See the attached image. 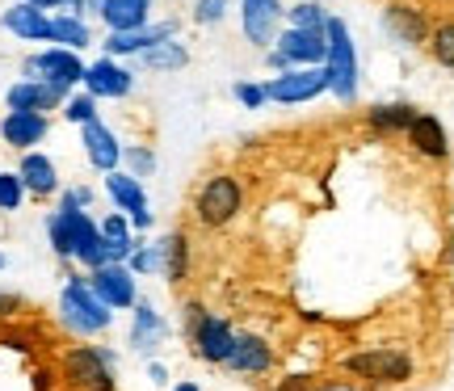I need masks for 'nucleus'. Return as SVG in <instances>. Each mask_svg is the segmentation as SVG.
Masks as SVG:
<instances>
[{
    "label": "nucleus",
    "instance_id": "f257e3e1",
    "mask_svg": "<svg viewBox=\"0 0 454 391\" xmlns=\"http://www.w3.org/2000/svg\"><path fill=\"white\" fill-rule=\"evenodd\" d=\"M59 320L67 332L76 337H101L114 325V311L106 308V299L93 291L89 274H72L59 291Z\"/></svg>",
    "mask_w": 454,
    "mask_h": 391
},
{
    "label": "nucleus",
    "instance_id": "f03ea898",
    "mask_svg": "<svg viewBox=\"0 0 454 391\" xmlns=\"http://www.w3.org/2000/svg\"><path fill=\"white\" fill-rule=\"evenodd\" d=\"M325 76H328V93L337 101L357 98V43L349 26L333 13L325 21Z\"/></svg>",
    "mask_w": 454,
    "mask_h": 391
},
{
    "label": "nucleus",
    "instance_id": "7ed1b4c3",
    "mask_svg": "<svg viewBox=\"0 0 454 391\" xmlns=\"http://www.w3.org/2000/svg\"><path fill=\"white\" fill-rule=\"evenodd\" d=\"M181 320H185V332H190V345L202 362L211 366H227L231 362V349H236V328L227 325L223 316L207 311L202 303H185L181 308Z\"/></svg>",
    "mask_w": 454,
    "mask_h": 391
},
{
    "label": "nucleus",
    "instance_id": "20e7f679",
    "mask_svg": "<svg viewBox=\"0 0 454 391\" xmlns=\"http://www.w3.org/2000/svg\"><path fill=\"white\" fill-rule=\"evenodd\" d=\"M114 366H118V354L106 349V345H72L59 362L67 387L76 391H114Z\"/></svg>",
    "mask_w": 454,
    "mask_h": 391
},
{
    "label": "nucleus",
    "instance_id": "39448f33",
    "mask_svg": "<svg viewBox=\"0 0 454 391\" xmlns=\"http://www.w3.org/2000/svg\"><path fill=\"white\" fill-rule=\"evenodd\" d=\"M244 211V185L231 173H215V177H207L202 185H198L194 194V219L202 223V228H227L236 215Z\"/></svg>",
    "mask_w": 454,
    "mask_h": 391
},
{
    "label": "nucleus",
    "instance_id": "423d86ee",
    "mask_svg": "<svg viewBox=\"0 0 454 391\" xmlns=\"http://www.w3.org/2000/svg\"><path fill=\"white\" fill-rule=\"evenodd\" d=\"M21 76H26V81H47V84H55V89L72 93V89H81V81H84V59H81V51L47 43L43 51H34L30 59H21Z\"/></svg>",
    "mask_w": 454,
    "mask_h": 391
},
{
    "label": "nucleus",
    "instance_id": "0eeeda50",
    "mask_svg": "<svg viewBox=\"0 0 454 391\" xmlns=\"http://www.w3.org/2000/svg\"><path fill=\"white\" fill-rule=\"evenodd\" d=\"M265 59H270L274 72H286V67H320L325 64V30L286 26V30H278L274 47L265 51Z\"/></svg>",
    "mask_w": 454,
    "mask_h": 391
},
{
    "label": "nucleus",
    "instance_id": "6e6552de",
    "mask_svg": "<svg viewBox=\"0 0 454 391\" xmlns=\"http://www.w3.org/2000/svg\"><path fill=\"white\" fill-rule=\"evenodd\" d=\"M265 93L274 106H303V101H316L320 93H328V76H325V64L320 67H286L278 72L274 81L265 84Z\"/></svg>",
    "mask_w": 454,
    "mask_h": 391
},
{
    "label": "nucleus",
    "instance_id": "1a4fd4ad",
    "mask_svg": "<svg viewBox=\"0 0 454 391\" xmlns=\"http://www.w3.org/2000/svg\"><path fill=\"white\" fill-rule=\"evenodd\" d=\"M345 371L366 383H408L412 379V358L404 349H366V354H349Z\"/></svg>",
    "mask_w": 454,
    "mask_h": 391
},
{
    "label": "nucleus",
    "instance_id": "9d476101",
    "mask_svg": "<svg viewBox=\"0 0 454 391\" xmlns=\"http://www.w3.org/2000/svg\"><path fill=\"white\" fill-rule=\"evenodd\" d=\"M84 93H93L98 101H122L135 93V72H130L122 59L114 55H101L93 64H84V81H81Z\"/></svg>",
    "mask_w": 454,
    "mask_h": 391
},
{
    "label": "nucleus",
    "instance_id": "9b49d317",
    "mask_svg": "<svg viewBox=\"0 0 454 391\" xmlns=\"http://www.w3.org/2000/svg\"><path fill=\"white\" fill-rule=\"evenodd\" d=\"M106 194H110L114 211H122L130 219L135 231L152 228V202H147V190L139 177H130L127 168H114V173H106Z\"/></svg>",
    "mask_w": 454,
    "mask_h": 391
},
{
    "label": "nucleus",
    "instance_id": "f8f14e48",
    "mask_svg": "<svg viewBox=\"0 0 454 391\" xmlns=\"http://www.w3.org/2000/svg\"><path fill=\"white\" fill-rule=\"evenodd\" d=\"M89 282L106 299L110 311H130L139 299V278L130 274V265H122V261H106L98 270H89Z\"/></svg>",
    "mask_w": 454,
    "mask_h": 391
},
{
    "label": "nucleus",
    "instance_id": "ddd939ff",
    "mask_svg": "<svg viewBox=\"0 0 454 391\" xmlns=\"http://www.w3.org/2000/svg\"><path fill=\"white\" fill-rule=\"evenodd\" d=\"M282 0H240V30H244V43H253L257 51H270L274 47L278 30H282Z\"/></svg>",
    "mask_w": 454,
    "mask_h": 391
},
{
    "label": "nucleus",
    "instance_id": "4468645a",
    "mask_svg": "<svg viewBox=\"0 0 454 391\" xmlns=\"http://www.w3.org/2000/svg\"><path fill=\"white\" fill-rule=\"evenodd\" d=\"M177 34V21H147V26H139V30H106V38H101V51L106 55H114V59H135L139 51L156 47V43H164V38H173Z\"/></svg>",
    "mask_w": 454,
    "mask_h": 391
},
{
    "label": "nucleus",
    "instance_id": "2eb2a0df",
    "mask_svg": "<svg viewBox=\"0 0 454 391\" xmlns=\"http://www.w3.org/2000/svg\"><path fill=\"white\" fill-rule=\"evenodd\" d=\"M51 135V114H38V110H4L0 118V139L13 152H30Z\"/></svg>",
    "mask_w": 454,
    "mask_h": 391
},
{
    "label": "nucleus",
    "instance_id": "dca6fc26",
    "mask_svg": "<svg viewBox=\"0 0 454 391\" xmlns=\"http://www.w3.org/2000/svg\"><path fill=\"white\" fill-rule=\"evenodd\" d=\"M81 147H84V160L93 164L101 177L114 173V168H122V144H118V135H114L101 118H93V122L81 127Z\"/></svg>",
    "mask_w": 454,
    "mask_h": 391
},
{
    "label": "nucleus",
    "instance_id": "f3484780",
    "mask_svg": "<svg viewBox=\"0 0 454 391\" xmlns=\"http://www.w3.org/2000/svg\"><path fill=\"white\" fill-rule=\"evenodd\" d=\"M17 173H21V185H26V194L30 198H55L64 190V181H59V168L51 160L47 152H21V160H17Z\"/></svg>",
    "mask_w": 454,
    "mask_h": 391
},
{
    "label": "nucleus",
    "instance_id": "a211bd4d",
    "mask_svg": "<svg viewBox=\"0 0 454 391\" xmlns=\"http://www.w3.org/2000/svg\"><path fill=\"white\" fill-rule=\"evenodd\" d=\"M164 341H168V325L156 311V303L135 299V308H130V349L135 354H156Z\"/></svg>",
    "mask_w": 454,
    "mask_h": 391
},
{
    "label": "nucleus",
    "instance_id": "6ab92c4d",
    "mask_svg": "<svg viewBox=\"0 0 454 391\" xmlns=\"http://www.w3.org/2000/svg\"><path fill=\"white\" fill-rule=\"evenodd\" d=\"M64 89H55L47 81H21L9 84L4 89V110H38V114H51V110H59L64 106Z\"/></svg>",
    "mask_w": 454,
    "mask_h": 391
},
{
    "label": "nucleus",
    "instance_id": "aec40b11",
    "mask_svg": "<svg viewBox=\"0 0 454 391\" xmlns=\"http://www.w3.org/2000/svg\"><path fill=\"white\" fill-rule=\"evenodd\" d=\"M0 26L13 34V38H21V43H51V13H43L30 0L9 4V9L0 13Z\"/></svg>",
    "mask_w": 454,
    "mask_h": 391
},
{
    "label": "nucleus",
    "instance_id": "412c9836",
    "mask_svg": "<svg viewBox=\"0 0 454 391\" xmlns=\"http://www.w3.org/2000/svg\"><path fill=\"white\" fill-rule=\"evenodd\" d=\"M383 30L400 43V47H421L429 43V17L412 4H387L383 9Z\"/></svg>",
    "mask_w": 454,
    "mask_h": 391
},
{
    "label": "nucleus",
    "instance_id": "4be33fe9",
    "mask_svg": "<svg viewBox=\"0 0 454 391\" xmlns=\"http://www.w3.org/2000/svg\"><path fill=\"white\" fill-rule=\"evenodd\" d=\"M404 135L412 144V152H421L425 160H446L450 156V139H446V127H442L438 114H421L417 110V118H412V127Z\"/></svg>",
    "mask_w": 454,
    "mask_h": 391
},
{
    "label": "nucleus",
    "instance_id": "5701e85b",
    "mask_svg": "<svg viewBox=\"0 0 454 391\" xmlns=\"http://www.w3.org/2000/svg\"><path fill=\"white\" fill-rule=\"evenodd\" d=\"M227 366L240 371V375H265L274 366V349L261 341V337H253V332H236V349H231Z\"/></svg>",
    "mask_w": 454,
    "mask_h": 391
},
{
    "label": "nucleus",
    "instance_id": "b1692460",
    "mask_svg": "<svg viewBox=\"0 0 454 391\" xmlns=\"http://www.w3.org/2000/svg\"><path fill=\"white\" fill-rule=\"evenodd\" d=\"M98 228H101V240H106V257L110 261H122L127 265V257L135 253V228H130V219L122 211H110L106 219H98Z\"/></svg>",
    "mask_w": 454,
    "mask_h": 391
},
{
    "label": "nucleus",
    "instance_id": "393cba45",
    "mask_svg": "<svg viewBox=\"0 0 454 391\" xmlns=\"http://www.w3.org/2000/svg\"><path fill=\"white\" fill-rule=\"evenodd\" d=\"M156 257H160V278L177 286L185 270H190V240L185 231H168L164 240H156Z\"/></svg>",
    "mask_w": 454,
    "mask_h": 391
},
{
    "label": "nucleus",
    "instance_id": "a878e982",
    "mask_svg": "<svg viewBox=\"0 0 454 391\" xmlns=\"http://www.w3.org/2000/svg\"><path fill=\"white\" fill-rule=\"evenodd\" d=\"M152 4L156 0H106L101 21H106V30H139L152 21Z\"/></svg>",
    "mask_w": 454,
    "mask_h": 391
},
{
    "label": "nucleus",
    "instance_id": "bb28decb",
    "mask_svg": "<svg viewBox=\"0 0 454 391\" xmlns=\"http://www.w3.org/2000/svg\"><path fill=\"white\" fill-rule=\"evenodd\" d=\"M135 59H139L147 72H181V67L190 64V47H185L177 34H173V38H164V43H156V47L139 51Z\"/></svg>",
    "mask_w": 454,
    "mask_h": 391
},
{
    "label": "nucleus",
    "instance_id": "cd10ccee",
    "mask_svg": "<svg viewBox=\"0 0 454 391\" xmlns=\"http://www.w3.org/2000/svg\"><path fill=\"white\" fill-rule=\"evenodd\" d=\"M51 43H55V47H67V51L93 47V30H89V17L51 13Z\"/></svg>",
    "mask_w": 454,
    "mask_h": 391
},
{
    "label": "nucleus",
    "instance_id": "c85d7f7f",
    "mask_svg": "<svg viewBox=\"0 0 454 391\" xmlns=\"http://www.w3.org/2000/svg\"><path fill=\"white\" fill-rule=\"evenodd\" d=\"M412 118H417V110L408 106V101H383V106H371L366 110V122H371L379 135H404L408 127H412Z\"/></svg>",
    "mask_w": 454,
    "mask_h": 391
},
{
    "label": "nucleus",
    "instance_id": "c756f323",
    "mask_svg": "<svg viewBox=\"0 0 454 391\" xmlns=\"http://www.w3.org/2000/svg\"><path fill=\"white\" fill-rule=\"evenodd\" d=\"M47 240H51V253L59 261H72V215L64 207H55L47 215Z\"/></svg>",
    "mask_w": 454,
    "mask_h": 391
},
{
    "label": "nucleus",
    "instance_id": "7c9ffc66",
    "mask_svg": "<svg viewBox=\"0 0 454 391\" xmlns=\"http://www.w3.org/2000/svg\"><path fill=\"white\" fill-rule=\"evenodd\" d=\"M59 114H64L72 127H84V122L101 118L98 114V98H93V93H84V89H72V93H67L64 106H59Z\"/></svg>",
    "mask_w": 454,
    "mask_h": 391
},
{
    "label": "nucleus",
    "instance_id": "2f4dec72",
    "mask_svg": "<svg viewBox=\"0 0 454 391\" xmlns=\"http://www.w3.org/2000/svg\"><path fill=\"white\" fill-rule=\"evenodd\" d=\"M26 185H21V173L17 168H0V215H13L21 211V202H26Z\"/></svg>",
    "mask_w": 454,
    "mask_h": 391
},
{
    "label": "nucleus",
    "instance_id": "473e14b6",
    "mask_svg": "<svg viewBox=\"0 0 454 391\" xmlns=\"http://www.w3.org/2000/svg\"><path fill=\"white\" fill-rule=\"evenodd\" d=\"M122 168L139 181L152 177V173H156V152L144 144H122Z\"/></svg>",
    "mask_w": 454,
    "mask_h": 391
},
{
    "label": "nucleus",
    "instance_id": "72a5a7b5",
    "mask_svg": "<svg viewBox=\"0 0 454 391\" xmlns=\"http://www.w3.org/2000/svg\"><path fill=\"white\" fill-rule=\"evenodd\" d=\"M286 21L299 26V30H325L328 13H325V4H316V0H299V4L286 9Z\"/></svg>",
    "mask_w": 454,
    "mask_h": 391
},
{
    "label": "nucleus",
    "instance_id": "f704fd0d",
    "mask_svg": "<svg viewBox=\"0 0 454 391\" xmlns=\"http://www.w3.org/2000/svg\"><path fill=\"white\" fill-rule=\"evenodd\" d=\"M429 55L454 72V21H442V26L429 30Z\"/></svg>",
    "mask_w": 454,
    "mask_h": 391
},
{
    "label": "nucleus",
    "instance_id": "c9c22d12",
    "mask_svg": "<svg viewBox=\"0 0 454 391\" xmlns=\"http://www.w3.org/2000/svg\"><path fill=\"white\" fill-rule=\"evenodd\" d=\"M127 265H130V274H135V278L160 274V257H156V245H135V253L127 257Z\"/></svg>",
    "mask_w": 454,
    "mask_h": 391
},
{
    "label": "nucleus",
    "instance_id": "e433bc0d",
    "mask_svg": "<svg viewBox=\"0 0 454 391\" xmlns=\"http://www.w3.org/2000/svg\"><path fill=\"white\" fill-rule=\"evenodd\" d=\"M227 13H231V0H198L190 17H194L198 26H219Z\"/></svg>",
    "mask_w": 454,
    "mask_h": 391
},
{
    "label": "nucleus",
    "instance_id": "4c0bfd02",
    "mask_svg": "<svg viewBox=\"0 0 454 391\" xmlns=\"http://www.w3.org/2000/svg\"><path fill=\"white\" fill-rule=\"evenodd\" d=\"M231 93H236V101H240L244 110H265V106H270V93H265V84L240 81L236 89H231Z\"/></svg>",
    "mask_w": 454,
    "mask_h": 391
},
{
    "label": "nucleus",
    "instance_id": "58836bf2",
    "mask_svg": "<svg viewBox=\"0 0 454 391\" xmlns=\"http://www.w3.org/2000/svg\"><path fill=\"white\" fill-rule=\"evenodd\" d=\"M59 207H67V211H89V207H93V190H89V185H67V190H59Z\"/></svg>",
    "mask_w": 454,
    "mask_h": 391
},
{
    "label": "nucleus",
    "instance_id": "ea45409f",
    "mask_svg": "<svg viewBox=\"0 0 454 391\" xmlns=\"http://www.w3.org/2000/svg\"><path fill=\"white\" fill-rule=\"evenodd\" d=\"M13 311H21V299L17 294H0V316H13Z\"/></svg>",
    "mask_w": 454,
    "mask_h": 391
},
{
    "label": "nucleus",
    "instance_id": "a19ab883",
    "mask_svg": "<svg viewBox=\"0 0 454 391\" xmlns=\"http://www.w3.org/2000/svg\"><path fill=\"white\" fill-rule=\"evenodd\" d=\"M147 379H152L156 387H164V383H168V371H164L160 362H152V366H147Z\"/></svg>",
    "mask_w": 454,
    "mask_h": 391
},
{
    "label": "nucleus",
    "instance_id": "79ce46f5",
    "mask_svg": "<svg viewBox=\"0 0 454 391\" xmlns=\"http://www.w3.org/2000/svg\"><path fill=\"white\" fill-rule=\"evenodd\" d=\"M30 4H38L43 13H64V4H67V0H30Z\"/></svg>",
    "mask_w": 454,
    "mask_h": 391
},
{
    "label": "nucleus",
    "instance_id": "37998d69",
    "mask_svg": "<svg viewBox=\"0 0 454 391\" xmlns=\"http://www.w3.org/2000/svg\"><path fill=\"white\" fill-rule=\"evenodd\" d=\"M101 9H106V0H84V17H101Z\"/></svg>",
    "mask_w": 454,
    "mask_h": 391
},
{
    "label": "nucleus",
    "instance_id": "c03bdc74",
    "mask_svg": "<svg viewBox=\"0 0 454 391\" xmlns=\"http://www.w3.org/2000/svg\"><path fill=\"white\" fill-rule=\"evenodd\" d=\"M173 391H202V387H198L194 379H181V383H177V387H173Z\"/></svg>",
    "mask_w": 454,
    "mask_h": 391
},
{
    "label": "nucleus",
    "instance_id": "a18cd8bd",
    "mask_svg": "<svg viewBox=\"0 0 454 391\" xmlns=\"http://www.w3.org/2000/svg\"><path fill=\"white\" fill-rule=\"evenodd\" d=\"M446 253H450V261H454V240H450V248H446Z\"/></svg>",
    "mask_w": 454,
    "mask_h": 391
},
{
    "label": "nucleus",
    "instance_id": "49530a36",
    "mask_svg": "<svg viewBox=\"0 0 454 391\" xmlns=\"http://www.w3.org/2000/svg\"><path fill=\"white\" fill-rule=\"evenodd\" d=\"M0 270H4V253H0Z\"/></svg>",
    "mask_w": 454,
    "mask_h": 391
}]
</instances>
